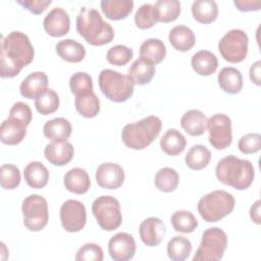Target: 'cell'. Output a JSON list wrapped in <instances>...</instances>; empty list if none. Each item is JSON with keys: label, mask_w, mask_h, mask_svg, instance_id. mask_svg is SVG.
<instances>
[{"label": "cell", "mask_w": 261, "mask_h": 261, "mask_svg": "<svg viewBox=\"0 0 261 261\" xmlns=\"http://www.w3.org/2000/svg\"><path fill=\"white\" fill-rule=\"evenodd\" d=\"M35 51L29 37L19 31L1 36L0 76L14 77L34 59Z\"/></svg>", "instance_id": "1"}, {"label": "cell", "mask_w": 261, "mask_h": 261, "mask_svg": "<svg viewBox=\"0 0 261 261\" xmlns=\"http://www.w3.org/2000/svg\"><path fill=\"white\" fill-rule=\"evenodd\" d=\"M216 178L236 190L248 189L255 178V169L251 161L236 156L220 159L215 167Z\"/></svg>", "instance_id": "2"}, {"label": "cell", "mask_w": 261, "mask_h": 261, "mask_svg": "<svg viewBox=\"0 0 261 261\" xmlns=\"http://www.w3.org/2000/svg\"><path fill=\"white\" fill-rule=\"evenodd\" d=\"M76 31L87 43L93 46L106 45L114 37L112 27L103 20L100 12L85 6L76 16Z\"/></svg>", "instance_id": "3"}, {"label": "cell", "mask_w": 261, "mask_h": 261, "mask_svg": "<svg viewBox=\"0 0 261 261\" xmlns=\"http://www.w3.org/2000/svg\"><path fill=\"white\" fill-rule=\"evenodd\" d=\"M161 126L159 117L149 115L139 121L126 124L121 130V140L129 149L143 150L158 137Z\"/></svg>", "instance_id": "4"}, {"label": "cell", "mask_w": 261, "mask_h": 261, "mask_svg": "<svg viewBox=\"0 0 261 261\" xmlns=\"http://www.w3.org/2000/svg\"><path fill=\"white\" fill-rule=\"evenodd\" d=\"M233 196L224 190H215L203 196L198 202V212L207 222H216L234 209Z\"/></svg>", "instance_id": "5"}, {"label": "cell", "mask_w": 261, "mask_h": 261, "mask_svg": "<svg viewBox=\"0 0 261 261\" xmlns=\"http://www.w3.org/2000/svg\"><path fill=\"white\" fill-rule=\"evenodd\" d=\"M98 81L102 93L112 102H125L134 93L135 83L128 74L106 68L100 72Z\"/></svg>", "instance_id": "6"}, {"label": "cell", "mask_w": 261, "mask_h": 261, "mask_svg": "<svg viewBox=\"0 0 261 261\" xmlns=\"http://www.w3.org/2000/svg\"><path fill=\"white\" fill-rule=\"evenodd\" d=\"M227 247V236L219 227H210L202 236V240L193 261H219Z\"/></svg>", "instance_id": "7"}, {"label": "cell", "mask_w": 261, "mask_h": 261, "mask_svg": "<svg viewBox=\"0 0 261 261\" xmlns=\"http://www.w3.org/2000/svg\"><path fill=\"white\" fill-rule=\"evenodd\" d=\"M92 212L99 226L106 231L118 228L122 222L120 204L111 196H100L92 204Z\"/></svg>", "instance_id": "8"}, {"label": "cell", "mask_w": 261, "mask_h": 261, "mask_svg": "<svg viewBox=\"0 0 261 261\" xmlns=\"http://www.w3.org/2000/svg\"><path fill=\"white\" fill-rule=\"evenodd\" d=\"M23 224L31 231H40L48 223L49 210L47 200L40 195L28 196L21 206Z\"/></svg>", "instance_id": "9"}, {"label": "cell", "mask_w": 261, "mask_h": 261, "mask_svg": "<svg viewBox=\"0 0 261 261\" xmlns=\"http://www.w3.org/2000/svg\"><path fill=\"white\" fill-rule=\"evenodd\" d=\"M248 35L241 29L228 31L218 42L221 56L230 63L243 61L248 54Z\"/></svg>", "instance_id": "10"}, {"label": "cell", "mask_w": 261, "mask_h": 261, "mask_svg": "<svg viewBox=\"0 0 261 261\" xmlns=\"http://www.w3.org/2000/svg\"><path fill=\"white\" fill-rule=\"evenodd\" d=\"M209 143L216 150H224L231 145V119L224 113L213 114L207 121Z\"/></svg>", "instance_id": "11"}, {"label": "cell", "mask_w": 261, "mask_h": 261, "mask_svg": "<svg viewBox=\"0 0 261 261\" xmlns=\"http://www.w3.org/2000/svg\"><path fill=\"white\" fill-rule=\"evenodd\" d=\"M59 217L64 230L77 232L84 228L87 221L86 207L82 202L69 199L61 205Z\"/></svg>", "instance_id": "12"}, {"label": "cell", "mask_w": 261, "mask_h": 261, "mask_svg": "<svg viewBox=\"0 0 261 261\" xmlns=\"http://www.w3.org/2000/svg\"><path fill=\"white\" fill-rule=\"evenodd\" d=\"M136 241L127 232H118L108 242V253L114 261L130 260L136 254Z\"/></svg>", "instance_id": "13"}, {"label": "cell", "mask_w": 261, "mask_h": 261, "mask_svg": "<svg viewBox=\"0 0 261 261\" xmlns=\"http://www.w3.org/2000/svg\"><path fill=\"white\" fill-rule=\"evenodd\" d=\"M96 181L104 189L115 190L122 186L124 181L123 168L114 162H104L96 170Z\"/></svg>", "instance_id": "14"}, {"label": "cell", "mask_w": 261, "mask_h": 261, "mask_svg": "<svg viewBox=\"0 0 261 261\" xmlns=\"http://www.w3.org/2000/svg\"><path fill=\"white\" fill-rule=\"evenodd\" d=\"M166 233L163 221L158 217H148L143 220L139 227V234L142 242L148 247L158 246Z\"/></svg>", "instance_id": "15"}, {"label": "cell", "mask_w": 261, "mask_h": 261, "mask_svg": "<svg viewBox=\"0 0 261 261\" xmlns=\"http://www.w3.org/2000/svg\"><path fill=\"white\" fill-rule=\"evenodd\" d=\"M43 24L48 35L58 38L68 33L70 29V18L64 9L55 7L45 16Z\"/></svg>", "instance_id": "16"}, {"label": "cell", "mask_w": 261, "mask_h": 261, "mask_svg": "<svg viewBox=\"0 0 261 261\" xmlns=\"http://www.w3.org/2000/svg\"><path fill=\"white\" fill-rule=\"evenodd\" d=\"M44 155L53 165L63 166L69 163L74 155V149L68 141L52 142L45 147Z\"/></svg>", "instance_id": "17"}, {"label": "cell", "mask_w": 261, "mask_h": 261, "mask_svg": "<svg viewBox=\"0 0 261 261\" xmlns=\"http://www.w3.org/2000/svg\"><path fill=\"white\" fill-rule=\"evenodd\" d=\"M48 89V76L45 72L35 71L29 74L20 84L19 91L27 99H37Z\"/></svg>", "instance_id": "18"}, {"label": "cell", "mask_w": 261, "mask_h": 261, "mask_svg": "<svg viewBox=\"0 0 261 261\" xmlns=\"http://www.w3.org/2000/svg\"><path fill=\"white\" fill-rule=\"evenodd\" d=\"M27 135V125L16 119L7 118L0 126V140L3 144L13 146L19 144Z\"/></svg>", "instance_id": "19"}, {"label": "cell", "mask_w": 261, "mask_h": 261, "mask_svg": "<svg viewBox=\"0 0 261 261\" xmlns=\"http://www.w3.org/2000/svg\"><path fill=\"white\" fill-rule=\"evenodd\" d=\"M207 117L199 109L186 111L180 119V125L190 136L198 137L203 135L207 128Z\"/></svg>", "instance_id": "20"}, {"label": "cell", "mask_w": 261, "mask_h": 261, "mask_svg": "<svg viewBox=\"0 0 261 261\" xmlns=\"http://www.w3.org/2000/svg\"><path fill=\"white\" fill-rule=\"evenodd\" d=\"M127 72L136 85L143 86L152 81L156 72V67L151 61L140 57L130 64Z\"/></svg>", "instance_id": "21"}, {"label": "cell", "mask_w": 261, "mask_h": 261, "mask_svg": "<svg viewBox=\"0 0 261 261\" xmlns=\"http://www.w3.org/2000/svg\"><path fill=\"white\" fill-rule=\"evenodd\" d=\"M191 65L194 71L199 75L208 76L216 71L218 60L214 53L208 50H201L192 56Z\"/></svg>", "instance_id": "22"}, {"label": "cell", "mask_w": 261, "mask_h": 261, "mask_svg": "<svg viewBox=\"0 0 261 261\" xmlns=\"http://www.w3.org/2000/svg\"><path fill=\"white\" fill-rule=\"evenodd\" d=\"M63 184L69 192L82 195L87 193L90 189L91 180L85 169L74 167L65 173L63 177Z\"/></svg>", "instance_id": "23"}, {"label": "cell", "mask_w": 261, "mask_h": 261, "mask_svg": "<svg viewBox=\"0 0 261 261\" xmlns=\"http://www.w3.org/2000/svg\"><path fill=\"white\" fill-rule=\"evenodd\" d=\"M168 40L175 50L187 52L194 47L196 37L189 27L176 25L170 30Z\"/></svg>", "instance_id": "24"}, {"label": "cell", "mask_w": 261, "mask_h": 261, "mask_svg": "<svg viewBox=\"0 0 261 261\" xmlns=\"http://www.w3.org/2000/svg\"><path fill=\"white\" fill-rule=\"evenodd\" d=\"M217 82L222 91L227 94H238L243 88V76L236 67H223L217 76Z\"/></svg>", "instance_id": "25"}, {"label": "cell", "mask_w": 261, "mask_h": 261, "mask_svg": "<svg viewBox=\"0 0 261 261\" xmlns=\"http://www.w3.org/2000/svg\"><path fill=\"white\" fill-rule=\"evenodd\" d=\"M71 124L64 117H56L47 121L43 127V133L46 138L52 142L66 141L71 135Z\"/></svg>", "instance_id": "26"}, {"label": "cell", "mask_w": 261, "mask_h": 261, "mask_svg": "<svg viewBox=\"0 0 261 261\" xmlns=\"http://www.w3.org/2000/svg\"><path fill=\"white\" fill-rule=\"evenodd\" d=\"M187 145L185 136L175 128L166 130L160 139V148L168 156H177L184 152Z\"/></svg>", "instance_id": "27"}, {"label": "cell", "mask_w": 261, "mask_h": 261, "mask_svg": "<svg viewBox=\"0 0 261 261\" xmlns=\"http://www.w3.org/2000/svg\"><path fill=\"white\" fill-rule=\"evenodd\" d=\"M23 176L28 186L33 189H42L48 184L49 171L42 162L32 161L25 166Z\"/></svg>", "instance_id": "28"}, {"label": "cell", "mask_w": 261, "mask_h": 261, "mask_svg": "<svg viewBox=\"0 0 261 261\" xmlns=\"http://www.w3.org/2000/svg\"><path fill=\"white\" fill-rule=\"evenodd\" d=\"M134 7L132 0H102L101 9L110 20H121L126 18Z\"/></svg>", "instance_id": "29"}, {"label": "cell", "mask_w": 261, "mask_h": 261, "mask_svg": "<svg viewBox=\"0 0 261 261\" xmlns=\"http://www.w3.org/2000/svg\"><path fill=\"white\" fill-rule=\"evenodd\" d=\"M59 57L67 62H80L85 58V47L75 40L65 39L59 41L55 46Z\"/></svg>", "instance_id": "30"}, {"label": "cell", "mask_w": 261, "mask_h": 261, "mask_svg": "<svg viewBox=\"0 0 261 261\" xmlns=\"http://www.w3.org/2000/svg\"><path fill=\"white\" fill-rule=\"evenodd\" d=\"M192 14L200 23H211L218 15L217 3L213 0H196L192 4Z\"/></svg>", "instance_id": "31"}, {"label": "cell", "mask_w": 261, "mask_h": 261, "mask_svg": "<svg viewBox=\"0 0 261 261\" xmlns=\"http://www.w3.org/2000/svg\"><path fill=\"white\" fill-rule=\"evenodd\" d=\"M166 55V47L160 39L150 38L144 41L140 47V56L154 64L160 63Z\"/></svg>", "instance_id": "32"}, {"label": "cell", "mask_w": 261, "mask_h": 261, "mask_svg": "<svg viewBox=\"0 0 261 261\" xmlns=\"http://www.w3.org/2000/svg\"><path fill=\"white\" fill-rule=\"evenodd\" d=\"M211 153L209 149L201 144L194 145L190 148L185 157V162L192 170H201L205 168L210 161Z\"/></svg>", "instance_id": "33"}, {"label": "cell", "mask_w": 261, "mask_h": 261, "mask_svg": "<svg viewBox=\"0 0 261 261\" xmlns=\"http://www.w3.org/2000/svg\"><path fill=\"white\" fill-rule=\"evenodd\" d=\"M74 105L76 111L86 118H93L100 111V100L93 91L76 96Z\"/></svg>", "instance_id": "34"}, {"label": "cell", "mask_w": 261, "mask_h": 261, "mask_svg": "<svg viewBox=\"0 0 261 261\" xmlns=\"http://www.w3.org/2000/svg\"><path fill=\"white\" fill-rule=\"evenodd\" d=\"M166 251L169 259L173 261H184L189 258L192 252V244L189 239L175 236L168 241Z\"/></svg>", "instance_id": "35"}, {"label": "cell", "mask_w": 261, "mask_h": 261, "mask_svg": "<svg viewBox=\"0 0 261 261\" xmlns=\"http://www.w3.org/2000/svg\"><path fill=\"white\" fill-rule=\"evenodd\" d=\"M179 184V174L171 167L160 168L155 175L156 188L164 193H170L176 190Z\"/></svg>", "instance_id": "36"}, {"label": "cell", "mask_w": 261, "mask_h": 261, "mask_svg": "<svg viewBox=\"0 0 261 261\" xmlns=\"http://www.w3.org/2000/svg\"><path fill=\"white\" fill-rule=\"evenodd\" d=\"M170 221L174 230L181 233H191L198 226V220L195 215L188 210H177L173 212Z\"/></svg>", "instance_id": "37"}, {"label": "cell", "mask_w": 261, "mask_h": 261, "mask_svg": "<svg viewBox=\"0 0 261 261\" xmlns=\"http://www.w3.org/2000/svg\"><path fill=\"white\" fill-rule=\"evenodd\" d=\"M154 7L160 22L174 21L180 14V2L177 0H158L155 2Z\"/></svg>", "instance_id": "38"}, {"label": "cell", "mask_w": 261, "mask_h": 261, "mask_svg": "<svg viewBox=\"0 0 261 261\" xmlns=\"http://www.w3.org/2000/svg\"><path fill=\"white\" fill-rule=\"evenodd\" d=\"M135 24L142 30L150 29L158 22L157 11L153 4L145 3L141 5L134 16Z\"/></svg>", "instance_id": "39"}, {"label": "cell", "mask_w": 261, "mask_h": 261, "mask_svg": "<svg viewBox=\"0 0 261 261\" xmlns=\"http://www.w3.org/2000/svg\"><path fill=\"white\" fill-rule=\"evenodd\" d=\"M35 107L37 111L43 115L55 112L59 107V97L52 89H47L37 99H35Z\"/></svg>", "instance_id": "40"}, {"label": "cell", "mask_w": 261, "mask_h": 261, "mask_svg": "<svg viewBox=\"0 0 261 261\" xmlns=\"http://www.w3.org/2000/svg\"><path fill=\"white\" fill-rule=\"evenodd\" d=\"M21 175L19 168L13 164H3L0 168V184L5 190H13L20 184Z\"/></svg>", "instance_id": "41"}, {"label": "cell", "mask_w": 261, "mask_h": 261, "mask_svg": "<svg viewBox=\"0 0 261 261\" xmlns=\"http://www.w3.org/2000/svg\"><path fill=\"white\" fill-rule=\"evenodd\" d=\"M69 87L71 93L76 97L93 91V80L87 72L79 71L70 76Z\"/></svg>", "instance_id": "42"}, {"label": "cell", "mask_w": 261, "mask_h": 261, "mask_svg": "<svg viewBox=\"0 0 261 261\" xmlns=\"http://www.w3.org/2000/svg\"><path fill=\"white\" fill-rule=\"evenodd\" d=\"M133 58V50L124 45H116L111 47L106 53L107 61L116 66L127 64Z\"/></svg>", "instance_id": "43"}, {"label": "cell", "mask_w": 261, "mask_h": 261, "mask_svg": "<svg viewBox=\"0 0 261 261\" xmlns=\"http://www.w3.org/2000/svg\"><path fill=\"white\" fill-rule=\"evenodd\" d=\"M104 253L102 248L95 243H88L83 245L75 256L76 261H102Z\"/></svg>", "instance_id": "44"}, {"label": "cell", "mask_w": 261, "mask_h": 261, "mask_svg": "<svg viewBox=\"0 0 261 261\" xmlns=\"http://www.w3.org/2000/svg\"><path fill=\"white\" fill-rule=\"evenodd\" d=\"M238 148L243 154H254L261 149V135L249 133L242 136L238 142Z\"/></svg>", "instance_id": "45"}, {"label": "cell", "mask_w": 261, "mask_h": 261, "mask_svg": "<svg viewBox=\"0 0 261 261\" xmlns=\"http://www.w3.org/2000/svg\"><path fill=\"white\" fill-rule=\"evenodd\" d=\"M8 117L16 119L28 126L32 120V111L27 103L16 102L10 108Z\"/></svg>", "instance_id": "46"}, {"label": "cell", "mask_w": 261, "mask_h": 261, "mask_svg": "<svg viewBox=\"0 0 261 261\" xmlns=\"http://www.w3.org/2000/svg\"><path fill=\"white\" fill-rule=\"evenodd\" d=\"M17 3L28 9L33 14L43 13L52 3L51 0H17Z\"/></svg>", "instance_id": "47"}, {"label": "cell", "mask_w": 261, "mask_h": 261, "mask_svg": "<svg viewBox=\"0 0 261 261\" xmlns=\"http://www.w3.org/2000/svg\"><path fill=\"white\" fill-rule=\"evenodd\" d=\"M234 5L240 11H244V12L257 11L261 7V1L260 0H236Z\"/></svg>", "instance_id": "48"}, {"label": "cell", "mask_w": 261, "mask_h": 261, "mask_svg": "<svg viewBox=\"0 0 261 261\" xmlns=\"http://www.w3.org/2000/svg\"><path fill=\"white\" fill-rule=\"evenodd\" d=\"M260 67H261V61L257 60L254 62L250 67V79L252 83H254L257 86L261 85V75H260Z\"/></svg>", "instance_id": "49"}, {"label": "cell", "mask_w": 261, "mask_h": 261, "mask_svg": "<svg viewBox=\"0 0 261 261\" xmlns=\"http://www.w3.org/2000/svg\"><path fill=\"white\" fill-rule=\"evenodd\" d=\"M250 217L251 219L257 223V224H260V201L257 200L251 207L250 209Z\"/></svg>", "instance_id": "50"}]
</instances>
